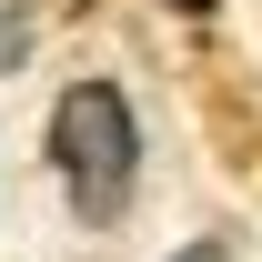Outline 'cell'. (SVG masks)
Here are the masks:
<instances>
[{
    "mask_svg": "<svg viewBox=\"0 0 262 262\" xmlns=\"http://www.w3.org/2000/svg\"><path fill=\"white\" fill-rule=\"evenodd\" d=\"M51 171H61V202L91 232H111L141 192V111H131L121 81H71L51 101Z\"/></svg>",
    "mask_w": 262,
    "mask_h": 262,
    "instance_id": "obj_1",
    "label": "cell"
},
{
    "mask_svg": "<svg viewBox=\"0 0 262 262\" xmlns=\"http://www.w3.org/2000/svg\"><path fill=\"white\" fill-rule=\"evenodd\" d=\"M31 51V0H0V71Z\"/></svg>",
    "mask_w": 262,
    "mask_h": 262,
    "instance_id": "obj_2",
    "label": "cell"
},
{
    "mask_svg": "<svg viewBox=\"0 0 262 262\" xmlns=\"http://www.w3.org/2000/svg\"><path fill=\"white\" fill-rule=\"evenodd\" d=\"M171 262H232V242H182Z\"/></svg>",
    "mask_w": 262,
    "mask_h": 262,
    "instance_id": "obj_3",
    "label": "cell"
},
{
    "mask_svg": "<svg viewBox=\"0 0 262 262\" xmlns=\"http://www.w3.org/2000/svg\"><path fill=\"white\" fill-rule=\"evenodd\" d=\"M171 10H212V0H171Z\"/></svg>",
    "mask_w": 262,
    "mask_h": 262,
    "instance_id": "obj_4",
    "label": "cell"
}]
</instances>
